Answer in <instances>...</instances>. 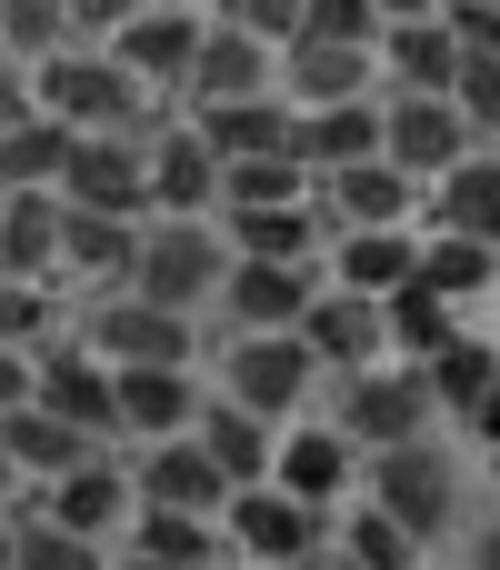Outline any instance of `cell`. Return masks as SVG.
<instances>
[{"mask_svg":"<svg viewBox=\"0 0 500 570\" xmlns=\"http://www.w3.org/2000/svg\"><path fill=\"white\" fill-rule=\"evenodd\" d=\"M30 391H40V351H10V341H0V421L30 411Z\"/></svg>","mask_w":500,"mask_h":570,"instance_id":"46","label":"cell"},{"mask_svg":"<svg viewBox=\"0 0 500 570\" xmlns=\"http://www.w3.org/2000/svg\"><path fill=\"white\" fill-rule=\"evenodd\" d=\"M110 570H180V561H140V551H110Z\"/></svg>","mask_w":500,"mask_h":570,"instance_id":"52","label":"cell"},{"mask_svg":"<svg viewBox=\"0 0 500 570\" xmlns=\"http://www.w3.org/2000/svg\"><path fill=\"white\" fill-rule=\"evenodd\" d=\"M110 401H120V441H180L190 421H200V401H210V381L200 371H110Z\"/></svg>","mask_w":500,"mask_h":570,"instance_id":"22","label":"cell"},{"mask_svg":"<svg viewBox=\"0 0 500 570\" xmlns=\"http://www.w3.org/2000/svg\"><path fill=\"white\" fill-rule=\"evenodd\" d=\"M301 341H311V361H321L331 381H341V371H371V361H391L381 301H361V291H341V281H321V301H311Z\"/></svg>","mask_w":500,"mask_h":570,"instance_id":"21","label":"cell"},{"mask_svg":"<svg viewBox=\"0 0 500 570\" xmlns=\"http://www.w3.org/2000/svg\"><path fill=\"white\" fill-rule=\"evenodd\" d=\"M60 210H70V200H60ZM140 230H150V220H100V210H70V220H60V281H80V301L130 291V271H140Z\"/></svg>","mask_w":500,"mask_h":570,"instance_id":"20","label":"cell"},{"mask_svg":"<svg viewBox=\"0 0 500 570\" xmlns=\"http://www.w3.org/2000/svg\"><path fill=\"white\" fill-rule=\"evenodd\" d=\"M190 441L220 461V481L231 491H261L271 481V461H281V421H261V411H241V401H200V421H190Z\"/></svg>","mask_w":500,"mask_h":570,"instance_id":"24","label":"cell"},{"mask_svg":"<svg viewBox=\"0 0 500 570\" xmlns=\"http://www.w3.org/2000/svg\"><path fill=\"white\" fill-rule=\"evenodd\" d=\"M150 220H220V150L190 120L150 130Z\"/></svg>","mask_w":500,"mask_h":570,"instance_id":"14","label":"cell"},{"mask_svg":"<svg viewBox=\"0 0 500 570\" xmlns=\"http://www.w3.org/2000/svg\"><path fill=\"white\" fill-rule=\"evenodd\" d=\"M421 230H461V240L500 250V150H471V160L421 200Z\"/></svg>","mask_w":500,"mask_h":570,"instance_id":"28","label":"cell"},{"mask_svg":"<svg viewBox=\"0 0 500 570\" xmlns=\"http://www.w3.org/2000/svg\"><path fill=\"white\" fill-rule=\"evenodd\" d=\"M0 50L10 60H50V50H70V0H0Z\"/></svg>","mask_w":500,"mask_h":570,"instance_id":"40","label":"cell"},{"mask_svg":"<svg viewBox=\"0 0 500 570\" xmlns=\"http://www.w3.org/2000/svg\"><path fill=\"white\" fill-rule=\"evenodd\" d=\"M120 551H140V561H180V570H220V561H231L220 521H190V511H150V501L130 511Z\"/></svg>","mask_w":500,"mask_h":570,"instance_id":"32","label":"cell"},{"mask_svg":"<svg viewBox=\"0 0 500 570\" xmlns=\"http://www.w3.org/2000/svg\"><path fill=\"white\" fill-rule=\"evenodd\" d=\"M321 170H351V160H381V100H341V110H301V140H291Z\"/></svg>","mask_w":500,"mask_h":570,"instance_id":"31","label":"cell"},{"mask_svg":"<svg viewBox=\"0 0 500 570\" xmlns=\"http://www.w3.org/2000/svg\"><path fill=\"white\" fill-rule=\"evenodd\" d=\"M220 281H231V240H220V220H150V230H140V271H130L140 301L200 321V311L220 301Z\"/></svg>","mask_w":500,"mask_h":570,"instance_id":"4","label":"cell"},{"mask_svg":"<svg viewBox=\"0 0 500 570\" xmlns=\"http://www.w3.org/2000/svg\"><path fill=\"white\" fill-rule=\"evenodd\" d=\"M311 301H321V271L311 261H231V281H220L210 311L231 321V341H251V331H301Z\"/></svg>","mask_w":500,"mask_h":570,"instance_id":"11","label":"cell"},{"mask_svg":"<svg viewBox=\"0 0 500 570\" xmlns=\"http://www.w3.org/2000/svg\"><path fill=\"white\" fill-rule=\"evenodd\" d=\"M481 10H500V0H481Z\"/></svg>","mask_w":500,"mask_h":570,"instance_id":"56","label":"cell"},{"mask_svg":"<svg viewBox=\"0 0 500 570\" xmlns=\"http://www.w3.org/2000/svg\"><path fill=\"white\" fill-rule=\"evenodd\" d=\"M441 401L411 361H371V371H341L331 381V431L371 461V451H401V441H431Z\"/></svg>","mask_w":500,"mask_h":570,"instance_id":"3","label":"cell"},{"mask_svg":"<svg viewBox=\"0 0 500 570\" xmlns=\"http://www.w3.org/2000/svg\"><path fill=\"white\" fill-rule=\"evenodd\" d=\"M70 140H80V130H60L50 110L10 120V130H0V200H10V190H60V170H70Z\"/></svg>","mask_w":500,"mask_h":570,"instance_id":"35","label":"cell"},{"mask_svg":"<svg viewBox=\"0 0 500 570\" xmlns=\"http://www.w3.org/2000/svg\"><path fill=\"white\" fill-rule=\"evenodd\" d=\"M30 100L60 120V130H160V120H180L160 90H140L110 50H90V40H70V50H50L40 70H30Z\"/></svg>","mask_w":500,"mask_h":570,"instance_id":"1","label":"cell"},{"mask_svg":"<svg viewBox=\"0 0 500 570\" xmlns=\"http://www.w3.org/2000/svg\"><path fill=\"white\" fill-rule=\"evenodd\" d=\"M411 281L441 291L451 311H471V301H491V291H500V250L461 240V230H421V271H411Z\"/></svg>","mask_w":500,"mask_h":570,"instance_id":"33","label":"cell"},{"mask_svg":"<svg viewBox=\"0 0 500 570\" xmlns=\"http://www.w3.org/2000/svg\"><path fill=\"white\" fill-rule=\"evenodd\" d=\"M30 110H40V100H30V60H10V50H0V130H10V120H30Z\"/></svg>","mask_w":500,"mask_h":570,"instance_id":"47","label":"cell"},{"mask_svg":"<svg viewBox=\"0 0 500 570\" xmlns=\"http://www.w3.org/2000/svg\"><path fill=\"white\" fill-rule=\"evenodd\" d=\"M271 481H281L291 501H311V511H351V501H361V451L331 431V411H301V421L281 431Z\"/></svg>","mask_w":500,"mask_h":570,"instance_id":"12","label":"cell"},{"mask_svg":"<svg viewBox=\"0 0 500 570\" xmlns=\"http://www.w3.org/2000/svg\"><path fill=\"white\" fill-rule=\"evenodd\" d=\"M371 80H381V50H351V40H291V50H281V100H291V110L371 100Z\"/></svg>","mask_w":500,"mask_h":570,"instance_id":"19","label":"cell"},{"mask_svg":"<svg viewBox=\"0 0 500 570\" xmlns=\"http://www.w3.org/2000/svg\"><path fill=\"white\" fill-rule=\"evenodd\" d=\"M341 570H421V541L381 511V501H351L341 511V551H331Z\"/></svg>","mask_w":500,"mask_h":570,"instance_id":"38","label":"cell"},{"mask_svg":"<svg viewBox=\"0 0 500 570\" xmlns=\"http://www.w3.org/2000/svg\"><path fill=\"white\" fill-rule=\"evenodd\" d=\"M60 531H80V541H110L120 551V531H130V511H140V481H130V461H110V451H90L80 471H60L50 491H30Z\"/></svg>","mask_w":500,"mask_h":570,"instance_id":"13","label":"cell"},{"mask_svg":"<svg viewBox=\"0 0 500 570\" xmlns=\"http://www.w3.org/2000/svg\"><path fill=\"white\" fill-rule=\"evenodd\" d=\"M461 70H471V50H461V30H451V20H401V30H381V80H391V90L451 100V90H461Z\"/></svg>","mask_w":500,"mask_h":570,"instance_id":"23","label":"cell"},{"mask_svg":"<svg viewBox=\"0 0 500 570\" xmlns=\"http://www.w3.org/2000/svg\"><path fill=\"white\" fill-rule=\"evenodd\" d=\"M10 541H20V570H110V541L60 531L40 501H20V511H10Z\"/></svg>","mask_w":500,"mask_h":570,"instance_id":"39","label":"cell"},{"mask_svg":"<svg viewBox=\"0 0 500 570\" xmlns=\"http://www.w3.org/2000/svg\"><path fill=\"white\" fill-rule=\"evenodd\" d=\"M130 481H140V501L150 511H190V521H220L231 511V481H220V461L180 431V441H150L140 461H130Z\"/></svg>","mask_w":500,"mask_h":570,"instance_id":"18","label":"cell"},{"mask_svg":"<svg viewBox=\"0 0 500 570\" xmlns=\"http://www.w3.org/2000/svg\"><path fill=\"white\" fill-rule=\"evenodd\" d=\"M271 570H331V561H271Z\"/></svg>","mask_w":500,"mask_h":570,"instance_id":"55","label":"cell"},{"mask_svg":"<svg viewBox=\"0 0 500 570\" xmlns=\"http://www.w3.org/2000/svg\"><path fill=\"white\" fill-rule=\"evenodd\" d=\"M231 20H241L251 40H271V50H291V40H301V20H311V0H241Z\"/></svg>","mask_w":500,"mask_h":570,"instance_id":"44","label":"cell"},{"mask_svg":"<svg viewBox=\"0 0 500 570\" xmlns=\"http://www.w3.org/2000/svg\"><path fill=\"white\" fill-rule=\"evenodd\" d=\"M321 381H331V371L311 361V341H301V331H251V341H231V351H220V371H210V391H220V401H241V411H261V421H281V431L311 411V391H321Z\"/></svg>","mask_w":500,"mask_h":570,"instance_id":"5","label":"cell"},{"mask_svg":"<svg viewBox=\"0 0 500 570\" xmlns=\"http://www.w3.org/2000/svg\"><path fill=\"white\" fill-rule=\"evenodd\" d=\"M471 570H500V521L481 531V541H471Z\"/></svg>","mask_w":500,"mask_h":570,"instance_id":"51","label":"cell"},{"mask_svg":"<svg viewBox=\"0 0 500 570\" xmlns=\"http://www.w3.org/2000/svg\"><path fill=\"white\" fill-rule=\"evenodd\" d=\"M381 10V30H401V20H441V0H371Z\"/></svg>","mask_w":500,"mask_h":570,"instance_id":"49","label":"cell"},{"mask_svg":"<svg viewBox=\"0 0 500 570\" xmlns=\"http://www.w3.org/2000/svg\"><path fill=\"white\" fill-rule=\"evenodd\" d=\"M421 381H431V401H441V421H471L481 411V391L500 381V341H481V331H461L441 361H421Z\"/></svg>","mask_w":500,"mask_h":570,"instance_id":"37","label":"cell"},{"mask_svg":"<svg viewBox=\"0 0 500 570\" xmlns=\"http://www.w3.org/2000/svg\"><path fill=\"white\" fill-rule=\"evenodd\" d=\"M90 361H110V371H190V321L180 311H160V301H140V291H100V301H80V331H70Z\"/></svg>","mask_w":500,"mask_h":570,"instance_id":"6","label":"cell"},{"mask_svg":"<svg viewBox=\"0 0 500 570\" xmlns=\"http://www.w3.org/2000/svg\"><path fill=\"white\" fill-rule=\"evenodd\" d=\"M461 120L481 130V140H500V50H471V70H461Z\"/></svg>","mask_w":500,"mask_h":570,"instance_id":"43","label":"cell"},{"mask_svg":"<svg viewBox=\"0 0 500 570\" xmlns=\"http://www.w3.org/2000/svg\"><path fill=\"white\" fill-rule=\"evenodd\" d=\"M291 200H321L311 160L271 150V160H220V210H291Z\"/></svg>","mask_w":500,"mask_h":570,"instance_id":"36","label":"cell"},{"mask_svg":"<svg viewBox=\"0 0 500 570\" xmlns=\"http://www.w3.org/2000/svg\"><path fill=\"white\" fill-rule=\"evenodd\" d=\"M50 321H60V291L0 271V341H10V351H50Z\"/></svg>","mask_w":500,"mask_h":570,"instance_id":"41","label":"cell"},{"mask_svg":"<svg viewBox=\"0 0 500 570\" xmlns=\"http://www.w3.org/2000/svg\"><path fill=\"white\" fill-rule=\"evenodd\" d=\"M471 150H491V140L461 120V100H421V90H391V100H381V160H391L401 180L441 190Z\"/></svg>","mask_w":500,"mask_h":570,"instance_id":"7","label":"cell"},{"mask_svg":"<svg viewBox=\"0 0 500 570\" xmlns=\"http://www.w3.org/2000/svg\"><path fill=\"white\" fill-rule=\"evenodd\" d=\"M421 180H401L391 160H351V170H321V220L331 230H421Z\"/></svg>","mask_w":500,"mask_h":570,"instance_id":"16","label":"cell"},{"mask_svg":"<svg viewBox=\"0 0 500 570\" xmlns=\"http://www.w3.org/2000/svg\"><path fill=\"white\" fill-rule=\"evenodd\" d=\"M50 421L90 431V441H120V401H110V361H90L80 341H50L40 351V391H30Z\"/></svg>","mask_w":500,"mask_h":570,"instance_id":"17","label":"cell"},{"mask_svg":"<svg viewBox=\"0 0 500 570\" xmlns=\"http://www.w3.org/2000/svg\"><path fill=\"white\" fill-rule=\"evenodd\" d=\"M0 451L20 461V481H30V491H50L60 471H80V461H90V451H110V441H90V431L50 421V411L30 401V411H10V421H0Z\"/></svg>","mask_w":500,"mask_h":570,"instance_id":"30","label":"cell"},{"mask_svg":"<svg viewBox=\"0 0 500 570\" xmlns=\"http://www.w3.org/2000/svg\"><path fill=\"white\" fill-rule=\"evenodd\" d=\"M20 501H30V481H20V461L0 451V511H20Z\"/></svg>","mask_w":500,"mask_h":570,"instance_id":"50","label":"cell"},{"mask_svg":"<svg viewBox=\"0 0 500 570\" xmlns=\"http://www.w3.org/2000/svg\"><path fill=\"white\" fill-rule=\"evenodd\" d=\"M180 10H200V20H231V10H241V0H180Z\"/></svg>","mask_w":500,"mask_h":570,"instance_id":"53","label":"cell"},{"mask_svg":"<svg viewBox=\"0 0 500 570\" xmlns=\"http://www.w3.org/2000/svg\"><path fill=\"white\" fill-rule=\"evenodd\" d=\"M220 541H231V561H241V570H271V561H331V511H311V501H291L281 481H261V491H231V511H220Z\"/></svg>","mask_w":500,"mask_h":570,"instance_id":"8","label":"cell"},{"mask_svg":"<svg viewBox=\"0 0 500 570\" xmlns=\"http://www.w3.org/2000/svg\"><path fill=\"white\" fill-rule=\"evenodd\" d=\"M200 40H210V20H200V10H180V0H150V10H140L120 40H100V50H110V60H120L140 90H160V100L180 110V80H190Z\"/></svg>","mask_w":500,"mask_h":570,"instance_id":"10","label":"cell"},{"mask_svg":"<svg viewBox=\"0 0 500 570\" xmlns=\"http://www.w3.org/2000/svg\"><path fill=\"white\" fill-rule=\"evenodd\" d=\"M0 570H20V541H10V511H0Z\"/></svg>","mask_w":500,"mask_h":570,"instance_id":"54","label":"cell"},{"mask_svg":"<svg viewBox=\"0 0 500 570\" xmlns=\"http://www.w3.org/2000/svg\"><path fill=\"white\" fill-rule=\"evenodd\" d=\"M461 431H471V441H481V451H500V381H491V391H481V411H471V421H461Z\"/></svg>","mask_w":500,"mask_h":570,"instance_id":"48","label":"cell"},{"mask_svg":"<svg viewBox=\"0 0 500 570\" xmlns=\"http://www.w3.org/2000/svg\"><path fill=\"white\" fill-rule=\"evenodd\" d=\"M60 220H70L60 190H10V200H0V271L60 291Z\"/></svg>","mask_w":500,"mask_h":570,"instance_id":"27","label":"cell"},{"mask_svg":"<svg viewBox=\"0 0 500 570\" xmlns=\"http://www.w3.org/2000/svg\"><path fill=\"white\" fill-rule=\"evenodd\" d=\"M301 40H351V50H381V10H371V0H311Z\"/></svg>","mask_w":500,"mask_h":570,"instance_id":"42","label":"cell"},{"mask_svg":"<svg viewBox=\"0 0 500 570\" xmlns=\"http://www.w3.org/2000/svg\"><path fill=\"white\" fill-rule=\"evenodd\" d=\"M421 271V230H331V281L361 301H391Z\"/></svg>","mask_w":500,"mask_h":570,"instance_id":"29","label":"cell"},{"mask_svg":"<svg viewBox=\"0 0 500 570\" xmlns=\"http://www.w3.org/2000/svg\"><path fill=\"white\" fill-rule=\"evenodd\" d=\"M381 331H391V361H441L451 341H461V311L441 301V291H421V281H401L391 301H381Z\"/></svg>","mask_w":500,"mask_h":570,"instance_id":"34","label":"cell"},{"mask_svg":"<svg viewBox=\"0 0 500 570\" xmlns=\"http://www.w3.org/2000/svg\"><path fill=\"white\" fill-rule=\"evenodd\" d=\"M220 240H231V261H321V250H331V220H321V200H291V210H220Z\"/></svg>","mask_w":500,"mask_h":570,"instance_id":"26","label":"cell"},{"mask_svg":"<svg viewBox=\"0 0 500 570\" xmlns=\"http://www.w3.org/2000/svg\"><path fill=\"white\" fill-rule=\"evenodd\" d=\"M140 10H150V0H70V40H90V50H100V40H120Z\"/></svg>","mask_w":500,"mask_h":570,"instance_id":"45","label":"cell"},{"mask_svg":"<svg viewBox=\"0 0 500 570\" xmlns=\"http://www.w3.org/2000/svg\"><path fill=\"white\" fill-rule=\"evenodd\" d=\"M220 160H271V150H291L301 140V110L281 100V90H261V100H220V110H180ZM301 160V150H291Z\"/></svg>","mask_w":500,"mask_h":570,"instance_id":"25","label":"cell"},{"mask_svg":"<svg viewBox=\"0 0 500 570\" xmlns=\"http://www.w3.org/2000/svg\"><path fill=\"white\" fill-rule=\"evenodd\" d=\"M361 501H381L421 551L461 531V451L451 441H401V451H371L361 461Z\"/></svg>","mask_w":500,"mask_h":570,"instance_id":"2","label":"cell"},{"mask_svg":"<svg viewBox=\"0 0 500 570\" xmlns=\"http://www.w3.org/2000/svg\"><path fill=\"white\" fill-rule=\"evenodd\" d=\"M60 200L100 210V220H150V140L140 130H80L70 170H60Z\"/></svg>","mask_w":500,"mask_h":570,"instance_id":"9","label":"cell"},{"mask_svg":"<svg viewBox=\"0 0 500 570\" xmlns=\"http://www.w3.org/2000/svg\"><path fill=\"white\" fill-rule=\"evenodd\" d=\"M261 90H281V50L251 40L241 20H210V40L180 80V110H220V100H261Z\"/></svg>","mask_w":500,"mask_h":570,"instance_id":"15","label":"cell"}]
</instances>
